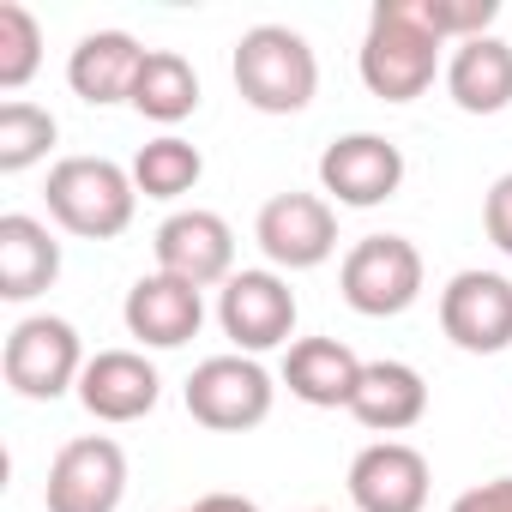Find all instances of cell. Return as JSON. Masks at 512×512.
Here are the masks:
<instances>
[{
    "label": "cell",
    "mask_w": 512,
    "mask_h": 512,
    "mask_svg": "<svg viewBox=\"0 0 512 512\" xmlns=\"http://www.w3.org/2000/svg\"><path fill=\"white\" fill-rule=\"evenodd\" d=\"M440 31L428 25L422 0H380L368 13V37H362V85L380 97V103H416L434 73H440Z\"/></svg>",
    "instance_id": "cell-1"
},
{
    "label": "cell",
    "mask_w": 512,
    "mask_h": 512,
    "mask_svg": "<svg viewBox=\"0 0 512 512\" xmlns=\"http://www.w3.org/2000/svg\"><path fill=\"white\" fill-rule=\"evenodd\" d=\"M229 73H235L241 103L260 109V115H302L314 103V91H320V61H314L308 37L290 31V25L241 31Z\"/></svg>",
    "instance_id": "cell-2"
},
{
    "label": "cell",
    "mask_w": 512,
    "mask_h": 512,
    "mask_svg": "<svg viewBox=\"0 0 512 512\" xmlns=\"http://www.w3.org/2000/svg\"><path fill=\"white\" fill-rule=\"evenodd\" d=\"M49 217L79 235V241H115L127 223H133V205H139V187H133V169L109 163V157H61L49 169Z\"/></svg>",
    "instance_id": "cell-3"
},
{
    "label": "cell",
    "mask_w": 512,
    "mask_h": 512,
    "mask_svg": "<svg viewBox=\"0 0 512 512\" xmlns=\"http://www.w3.org/2000/svg\"><path fill=\"white\" fill-rule=\"evenodd\" d=\"M338 290L362 320H392L404 308H416L422 296V253L404 235H362L344 266H338Z\"/></svg>",
    "instance_id": "cell-4"
},
{
    "label": "cell",
    "mask_w": 512,
    "mask_h": 512,
    "mask_svg": "<svg viewBox=\"0 0 512 512\" xmlns=\"http://www.w3.org/2000/svg\"><path fill=\"white\" fill-rule=\"evenodd\" d=\"M272 374L253 356H211L187 374V416L211 434H247L272 416Z\"/></svg>",
    "instance_id": "cell-5"
},
{
    "label": "cell",
    "mask_w": 512,
    "mask_h": 512,
    "mask_svg": "<svg viewBox=\"0 0 512 512\" xmlns=\"http://www.w3.org/2000/svg\"><path fill=\"white\" fill-rule=\"evenodd\" d=\"M7 386L31 404H55L61 392H79V374H85V350H79V332L55 314H31L7 332Z\"/></svg>",
    "instance_id": "cell-6"
},
{
    "label": "cell",
    "mask_w": 512,
    "mask_h": 512,
    "mask_svg": "<svg viewBox=\"0 0 512 512\" xmlns=\"http://www.w3.org/2000/svg\"><path fill=\"white\" fill-rule=\"evenodd\" d=\"M253 241L272 266L284 272H314L338 253V211L320 193H278L253 217Z\"/></svg>",
    "instance_id": "cell-7"
},
{
    "label": "cell",
    "mask_w": 512,
    "mask_h": 512,
    "mask_svg": "<svg viewBox=\"0 0 512 512\" xmlns=\"http://www.w3.org/2000/svg\"><path fill=\"white\" fill-rule=\"evenodd\" d=\"M217 326L235 344V356L278 350L296 332V290L278 272H235L217 290Z\"/></svg>",
    "instance_id": "cell-8"
},
{
    "label": "cell",
    "mask_w": 512,
    "mask_h": 512,
    "mask_svg": "<svg viewBox=\"0 0 512 512\" xmlns=\"http://www.w3.org/2000/svg\"><path fill=\"white\" fill-rule=\"evenodd\" d=\"M127 494V452L109 434H79L55 452L43 506L49 512H115Z\"/></svg>",
    "instance_id": "cell-9"
},
{
    "label": "cell",
    "mask_w": 512,
    "mask_h": 512,
    "mask_svg": "<svg viewBox=\"0 0 512 512\" xmlns=\"http://www.w3.org/2000/svg\"><path fill=\"white\" fill-rule=\"evenodd\" d=\"M440 332L464 356H500L512 344V278H500V272H458L440 290Z\"/></svg>",
    "instance_id": "cell-10"
},
{
    "label": "cell",
    "mask_w": 512,
    "mask_h": 512,
    "mask_svg": "<svg viewBox=\"0 0 512 512\" xmlns=\"http://www.w3.org/2000/svg\"><path fill=\"white\" fill-rule=\"evenodd\" d=\"M320 187L338 205L374 211L404 187V151L392 139H380V133H344V139H332L320 151Z\"/></svg>",
    "instance_id": "cell-11"
},
{
    "label": "cell",
    "mask_w": 512,
    "mask_h": 512,
    "mask_svg": "<svg viewBox=\"0 0 512 512\" xmlns=\"http://www.w3.org/2000/svg\"><path fill=\"white\" fill-rule=\"evenodd\" d=\"M151 247H157V272H169V278H181L193 290H211V284L235 278V229L217 211H175V217H163Z\"/></svg>",
    "instance_id": "cell-12"
},
{
    "label": "cell",
    "mask_w": 512,
    "mask_h": 512,
    "mask_svg": "<svg viewBox=\"0 0 512 512\" xmlns=\"http://www.w3.org/2000/svg\"><path fill=\"white\" fill-rule=\"evenodd\" d=\"M428 458L404 440H374L350 458V506L356 512H422L428 506Z\"/></svg>",
    "instance_id": "cell-13"
},
{
    "label": "cell",
    "mask_w": 512,
    "mask_h": 512,
    "mask_svg": "<svg viewBox=\"0 0 512 512\" xmlns=\"http://www.w3.org/2000/svg\"><path fill=\"white\" fill-rule=\"evenodd\" d=\"M121 320H127V332H133L145 350H181V344L199 338V326H205V296H199L193 284L169 278V272H151V278H139V284L127 290Z\"/></svg>",
    "instance_id": "cell-14"
},
{
    "label": "cell",
    "mask_w": 512,
    "mask_h": 512,
    "mask_svg": "<svg viewBox=\"0 0 512 512\" xmlns=\"http://www.w3.org/2000/svg\"><path fill=\"white\" fill-rule=\"evenodd\" d=\"M157 398H163V380L139 350H97L79 374V404L97 422H139L157 410Z\"/></svg>",
    "instance_id": "cell-15"
},
{
    "label": "cell",
    "mask_w": 512,
    "mask_h": 512,
    "mask_svg": "<svg viewBox=\"0 0 512 512\" xmlns=\"http://www.w3.org/2000/svg\"><path fill=\"white\" fill-rule=\"evenodd\" d=\"M151 49H139L127 31H91L79 37V49L67 55V85L79 103L91 109H109V103H127L133 97V79L145 67Z\"/></svg>",
    "instance_id": "cell-16"
},
{
    "label": "cell",
    "mask_w": 512,
    "mask_h": 512,
    "mask_svg": "<svg viewBox=\"0 0 512 512\" xmlns=\"http://www.w3.org/2000/svg\"><path fill=\"white\" fill-rule=\"evenodd\" d=\"M362 368L368 362L338 338H296L284 356V386H290V398H302L314 410H350Z\"/></svg>",
    "instance_id": "cell-17"
},
{
    "label": "cell",
    "mask_w": 512,
    "mask_h": 512,
    "mask_svg": "<svg viewBox=\"0 0 512 512\" xmlns=\"http://www.w3.org/2000/svg\"><path fill=\"white\" fill-rule=\"evenodd\" d=\"M61 278V241L49 223L7 211L0 217V302H37Z\"/></svg>",
    "instance_id": "cell-18"
},
{
    "label": "cell",
    "mask_w": 512,
    "mask_h": 512,
    "mask_svg": "<svg viewBox=\"0 0 512 512\" xmlns=\"http://www.w3.org/2000/svg\"><path fill=\"white\" fill-rule=\"evenodd\" d=\"M350 416L374 434H404L428 416V380L410 362H368L350 398Z\"/></svg>",
    "instance_id": "cell-19"
},
{
    "label": "cell",
    "mask_w": 512,
    "mask_h": 512,
    "mask_svg": "<svg viewBox=\"0 0 512 512\" xmlns=\"http://www.w3.org/2000/svg\"><path fill=\"white\" fill-rule=\"evenodd\" d=\"M446 91L464 115H500L512 103V43L470 37L446 61Z\"/></svg>",
    "instance_id": "cell-20"
},
{
    "label": "cell",
    "mask_w": 512,
    "mask_h": 512,
    "mask_svg": "<svg viewBox=\"0 0 512 512\" xmlns=\"http://www.w3.org/2000/svg\"><path fill=\"white\" fill-rule=\"evenodd\" d=\"M127 103H133L145 121H157V127L187 121V115L199 109V73H193V61L175 55V49H151L145 67H139V79H133V97H127Z\"/></svg>",
    "instance_id": "cell-21"
},
{
    "label": "cell",
    "mask_w": 512,
    "mask_h": 512,
    "mask_svg": "<svg viewBox=\"0 0 512 512\" xmlns=\"http://www.w3.org/2000/svg\"><path fill=\"white\" fill-rule=\"evenodd\" d=\"M199 175H205V157L181 133H163V139L139 145V157H133V187L145 199H181L199 187Z\"/></svg>",
    "instance_id": "cell-22"
},
{
    "label": "cell",
    "mask_w": 512,
    "mask_h": 512,
    "mask_svg": "<svg viewBox=\"0 0 512 512\" xmlns=\"http://www.w3.org/2000/svg\"><path fill=\"white\" fill-rule=\"evenodd\" d=\"M55 115L49 109H37V103H25V97H13V103H0V175H25L31 163H43L49 157V145H55Z\"/></svg>",
    "instance_id": "cell-23"
},
{
    "label": "cell",
    "mask_w": 512,
    "mask_h": 512,
    "mask_svg": "<svg viewBox=\"0 0 512 512\" xmlns=\"http://www.w3.org/2000/svg\"><path fill=\"white\" fill-rule=\"evenodd\" d=\"M37 67H43V25L19 0H0V91H25Z\"/></svg>",
    "instance_id": "cell-24"
},
{
    "label": "cell",
    "mask_w": 512,
    "mask_h": 512,
    "mask_svg": "<svg viewBox=\"0 0 512 512\" xmlns=\"http://www.w3.org/2000/svg\"><path fill=\"white\" fill-rule=\"evenodd\" d=\"M482 223H488V241L512 260V175H500L488 187V205H482Z\"/></svg>",
    "instance_id": "cell-25"
},
{
    "label": "cell",
    "mask_w": 512,
    "mask_h": 512,
    "mask_svg": "<svg viewBox=\"0 0 512 512\" xmlns=\"http://www.w3.org/2000/svg\"><path fill=\"white\" fill-rule=\"evenodd\" d=\"M452 512H512V476H494V482H476L452 500Z\"/></svg>",
    "instance_id": "cell-26"
},
{
    "label": "cell",
    "mask_w": 512,
    "mask_h": 512,
    "mask_svg": "<svg viewBox=\"0 0 512 512\" xmlns=\"http://www.w3.org/2000/svg\"><path fill=\"white\" fill-rule=\"evenodd\" d=\"M181 512H260L253 500H241V494H199L193 506H181Z\"/></svg>",
    "instance_id": "cell-27"
},
{
    "label": "cell",
    "mask_w": 512,
    "mask_h": 512,
    "mask_svg": "<svg viewBox=\"0 0 512 512\" xmlns=\"http://www.w3.org/2000/svg\"><path fill=\"white\" fill-rule=\"evenodd\" d=\"M320 512H326V506H320Z\"/></svg>",
    "instance_id": "cell-28"
}]
</instances>
